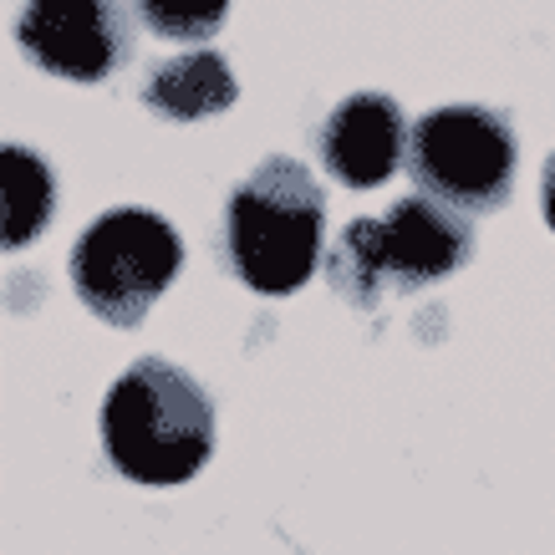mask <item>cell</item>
Here are the masks:
<instances>
[{"label":"cell","mask_w":555,"mask_h":555,"mask_svg":"<svg viewBox=\"0 0 555 555\" xmlns=\"http://www.w3.org/2000/svg\"><path fill=\"white\" fill-rule=\"evenodd\" d=\"M102 454L149 489L189 485L215 459V403L204 383L169 357H138L102 398Z\"/></svg>","instance_id":"cell-1"},{"label":"cell","mask_w":555,"mask_h":555,"mask_svg":"<svg viewBox=\"0 0 555 555\" xmlns=\"http://www.w3.org/2000/svg\"><path fill=\"white\" fill-rule=\"evenodd\" d=\"M224 270L255 296H296L326 266V189L291 153L260 158L224 199Z\"/></svg>","instance_id":"cell-2"},{"label":"cell","mask_w":555,"mask_h":555,"mask_svg":"<svg viewBox=\"0 0 555 555\" xmlns=\"http://www.w3.org/2000/svg\"><path fill=\"white\" fill-rule=\"evenodd\" d=\"M474 224L464 209L408 194L387 204V215H362L337 235L326 255V286L357 311H377L387 296H413L423 286H438L469 266Z\"/></svg>","instance_id":"cell-3"},{"label":"cell","mask_w":555,"mask_h":555,"mask_svg":"<svg viewBox=\"0 0 555 555\" xmlns=\"http://www.w3.org/2000/svg\"><path fill=\"white\" fill-rule=\"evenodd\" d=\"M179 266H184L179 230L158 209H143V204L102 209L67 255L77 301L102 326H118V332L143 326L153 301L179 281Z\"/></svg>","instance_id":"cell-4"},{"label":"cell","mask_w":555,"mask_h":555,"mask_svg":"<svg viewBox=\"0 0 555 555\" xmlns=\"http://www.w3.org/2000/svg\"><path fill=\"white\" fill-rule=\"evenodd\" d=\"M408 173L423 194L454 204L464 215H494L515 194L520 133L500 107L449 102V107H434L413 122Z\"/></svg>","instance_id":"cell-5"},{"label":"cell","mask_w":555,"mask_h":555,"mask_svg":"<svg viewBox=\"0 0 555 555\" xmlns=\"http://www.w3.org/2000/svg\"><path fill=\"white\" fill-rule=\"evenodd\" d=\"M16 41L47 77L92 87L133 62V11L128 0H26Z\"/></svg>","instance_id":"cell-6"},{"label":"cell","mask_w":555,"mask_h":555,"mask_svg":"<svg viewBox=\"0 0 555 555\" xmlns=\"http://www.w3.org/2000/svg\"><path fill=\"white\" fill-rule=\"evenodd\" d=\"M408 128L403 107L387 92H352L341 98L317 128V158L347 189L387 184L398 164H408Z\"/></svg>","instance_id":"cell-7"},{"label":"cell","mask_w":555,"mask_h":555,"mask_svg":"<svg viewBox=\"0 0 555 555\" xmlns=\"http://www.w3.org/2000/svg\"><path fill=\"white\" fill-rule=\"evenodd\" d=\"M240 102V82L235 67L209 47L179 51L153 62L143 77V107L164 122H199V118H219Z\"/></svg>","instance_id":"cell-8"},{"label":"cell","mask_w":555,"mask_h":555,"mask_svg":"<svg viewBox=\"0 0 555 555\" xmlns=\"http://www.w3.org/2000/svg\"><path fill=\"white\" fill-rule=\"evenodd\" d=\"M51 209H56V179L51 164L26 143L0 149V240L5 250H26L31 240L47 235Z\"/></svg>","instance_id":"cell-9"},{"label":"cell","mask_w":555,"mask_h":555,"mask_svg":"<svg viewBox=\"0 0 555 555\" xmlns=\"http://www.w3.org/2000/svg\"><path fill=\"white\" fill-rule=\"evenodd\" d=\"M133 21L158 41H184V47H204L224 31L230 0H128Z\"/></svg>","instance_id":"cell-10"},{"label":"cell","mask_w":555,"mask_h":555,"mask_svg":"<svg viewBox=\"0 0 555 555\" xmlns=\"http://www.w3.org/2000/svg\"><path fill=\"white\" fill-rule=\"evenodd\" d=\"M540 209H545V224L555 230V153L545 158V169H540Z\"/></svg>","instance_id":"cell-11"}]
</instances>
